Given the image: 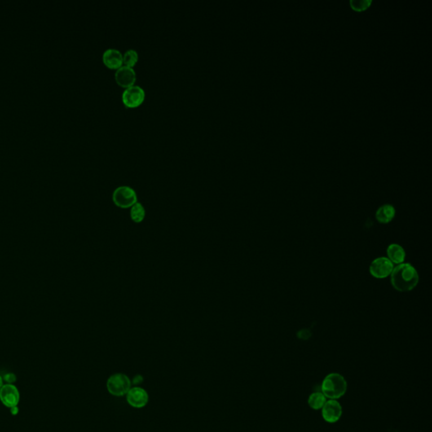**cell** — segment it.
Returning <instances> with one entry per match:
<instances>
[{
    "instance_id": "obj_1",
    "label": "cell",
    "mask_w": 432,
    "mask_h": 432,
    "mask_svg": "<svg viewBox=\"0 0 432 432\" xmlns=\"http://www.w3.org/2000/svg\"><path fill=\"white\" fill-rule=\"evenodd\" d=\"M391 284L394 289L400 292H411L419 283V274L411 263H400L393 268L391 273Z\"/></svg>"
},
{
    "instance_id": "obj_2",
    "label": "cell",
    "mask_w": 432,
    "mask_h": 432,
    "mask_svg": "<svg viewBox=\"0 0 432 432\" xmlns=\"http://www.w3.org/2000/svg\"><path fill=\"white\" fill-rule=\"evenodd\" d=\"M347 387V381L342 375L330 373L326 376L322 382L321 390L326 398L337 400L345 395Z\"/></svg>"
},
{
    "instance_id": "obj_3",
    "label": "cell",
    "mask_w": 432,
    "mask_h": 432,
    "mask_svg": "<svg viewBox=\"0 0 432 432\" xmlns=\"http://www.w3.org/2000/svg\"><path fill=\"white\" fill-rule=\"evenodd\" d=\"M131 388V380L125 374L115 373L107 379V391L116 397L126 395Z\"/></svg>"
},
{
    "instance_id": "obj_4",
    "label": "cell",
    "mask_w": 432,
    "mask_h": 432,
    "mask_svg": "<svg viewBox=\"0 0 432 432\" xmlns=\"http://www.w3.org/2000/svg\"><path fill=\"white\" fill-rule=\"evenodd\" d=\"M112 200L119 208H131L137 203L136 193L129 186H120L112 194Z\"/></svg>"
},
{
    "instance_id": "obj_5",
    "label": "cell",
    "mask_w": 432,
    "mask_h": 432,
    "mask_svg": "<svg viewBox=\"0 0 432 432\" xmlns=\"http://www.w3.org/2000/svg\"><path fill=\"white\" fill-rule=\"evenodd\" d=\"M145 98L146 92L143 88L136 85L125 88L122 95L124 104L129 107H138L143 102Z\"/></svg>"
},
{
    "instance_id": "obj_6",
    "label": "cell",
    "mask_w": 432,
    "mask_h": 432,
    "mask_svg": "<svg viewBox=\"0 0 432 432\" xmlns=\"http://www.w3.org/2000/svg\"><path fill=\"white\" fill-rule=\"evenodd\" d=\"M393 263L388 257H377L370 265V274L376 279H384L391 275Z\"/></svg>"
},
{
    "instance_id": "obj_7",
    "label": "cell",
    "mask_w": 432,
    "mask_h": 432,
    "mask_svg": "<svg viewBox=\"0 0 432 432\" xmlns=\"http://www.w3.org/2000/svg\"><path fill=\"white\" fill-rule=\"evenodd\" d=\"M127 402L133 408L142 409L149 403V394L140 387H133L126 394Z\"/></svg>"
},
{
    "instance_id": "obj_8",
    "label": "cell",
    "mask_w": 432,
    "mask_h": 432,
    "mask_svg": "<svg viewBox=\"0 0 432 432\" xmlns=\"http://www.w3.org/2000/svg\"><path fill=\"white\" fill-rule=\"evenodd\" d=\"M20 398L19 390L14 384H4L0 389V401L7 408L17 406Z\"/></svg>"
},
{
    "instance_id": "obj_9",
    "label": "cell",
    "mask_w": 432,
    "mask_h": 432,
    "mask_svg": "<svg viewBox=\"0 0 432 432\" xmlns=\"http://www.w3.org/2000/svg\"><path fill=\"white\" fill-rule=\"evenodd\" d=\"M343 415L342 406L337 400L329 399L322 408V416L326 422L336 423Z\"/></svg>"
},
{
    "instance_id": "obj_10",
    "label": "cell",
    "mask_w": 432,
    "mask_h": 432,
    "mask_svg": "<svg viewBox=\"0 0 432 432\" xmlns=\"http://www.w3.org/2000/svg\"><path fill=\"white\" fill-rule=\"evenodd\" d=\"M115 79L118 85L123 87H129L134 85L136 80V73L134 68L129 66L122 65L115 73Z\"/></svg>"
},
{
    "instance_id": "obj_11",
    "label": "cell",
    "mask_w": 432,
    "mask_h": 432,
    "mask_svg": "<svg viewBox=\"0 0 432 432\" xmlns=\"http://www.w3.org/2000/svg\"><path fill=\"white\" fill-rule=\"evenodd\" d=\"M103 63L110 68H118L123 65V54L117 49H107L102 55Z\"/></svg>"
},
{
    "instance_id": "obj_12",
    "label": "cell",
    "mask_w": 432,
    "mask_h": 432,
    "mask_svg": "<svg viewBox=\"0 0 432 432\" xmlns=\"http://www.w3.org/2000/svg\"><path fill=\"white\" fill-rule=\"evenodd\" d=\"M395 209L391 204H385L380 207L376 212V221L379 223L388 224L395 217Z\"/></svg>"
},
{
    "instance_id": "obj_13",
    "label": "cell",
    "mask_w": 432,
    "mask_h": 432,
    "mask_svg": "<svg viewBox=\"0 0 432 432\" xmlns=\"http://www.w3.org/2000/svg\"><path fill=\"white\" fill-rule=\"evenodd\" d=\"M387 253L389 256V259L393 263L400 265V263H403L405 260V251L398 244L394 243V244L389 245V248L387 249Z\"/></svg>"
},
{
    "instance_id": "obj_14",
    "label": "cell",
    "mask_w": 432,
    "mask_h": 432,
    "mask_svg": "<svg viewBox=\"0 0 432 432\" xmlns=\"http://www.w3.org/2000/svg\"><path fill=\"white\" fill-rule=\"evenodd\" d=\"M308 405L310 408L315 411L318 410H322L323 405L325 404L327 402V398L323 395L322 392H315V393H311V395L309 396L308 398Z\"/></svg>"
},
{
    "instance_id": "obj_15",
    "label": "cell",
    "mask_w": 432,
    "mask_h": 432,
    "mask_svg": "<svg viewBox=\"0 0 432 432\" xmlns=\"http://www.w3.org/2000/svg\"><path fill=\"white\" fill-rule=\"evenodd\" d=\"M130 217H131L132 221L135 223H141L143 221V219L146 217V209L143 208L142 204L137 202L136 204H134L131 207Z\"/></svg>"
},
{
    "instance_id": "obj_16",
    "label": "cell",
    "mask_w": 432,
    "mask_h": 432,
    "mask_svg": "<svg viewBox=\"0 0 432 432\" xmlns=\"http://www.w3.org/2000/svg\"><path fill=\"white\" fill-rule=\"evenodd\" d=\"M138 59V53L134 49H129L124 53V54H123V63H124V65L132 67V68L133 66L136 64Z\"/></svg>"
},
{
    "instance_id": "obj_17",
    "label": "cell",
    "mask_w": 432,
    "mask_h": 432,
    "mask_svg": "<svg viewBox=\"0 0 432 432\" xmlns=\"http://www.w3.org/2000/svg\"><path fill=\"white\" fill-rule=\"evenodd\" d=\"M371 4H372L371 1H364V0H362V1H350L351 7L354 10H357V11H362V10H366V9L369 7V5Z\"/></svg>"
},
{
    "instance_id": "obj_18",
    "label": "cell",
    "mask_w": 432,
    "mask_h": 432,
    "mask_svg": "<svg viewBox=\"0 0 432 432\" xmlns=\"http://www.w3.org/2000/svg\"><path fill=\"white\" fill-rule=\"evenodd\" d=\"M3 380L7 381L8 384H13L16 381V376L13 373L5 374V376L3 377Z\"/></svg>"
},
{
    "instance_id": "obj_19",
    "label": "cell",
    "mask_w": 432,
    "mask_h": 432,
    "mask_svg": "<svg viewBox=\"0 0 432 432\" xmlns=\"http://www.w3.org/2000/svg\"><path fill=\"white\" fill-rule=\"evenodd\" d=\"M10 413H11V415H17L18 413H19V408H18V406H15V407L10 408Z\"/></svg>"
},
{
    "instance_id": "obj_20",
    "label": "cell",
    "mask_w": 432,
    "mask_h": 432,
    "mask_svg": "<svg viewBox=\"0 0 432 432\" xmlns=\"http://www.w3.org/2000/svg\"><path fill=\"white\" fill-rule=\"evenodd\" d=\"M3 385H4V380H3L2 376H0V389L2 388Z\"/></svg>"
}]
</instances>
